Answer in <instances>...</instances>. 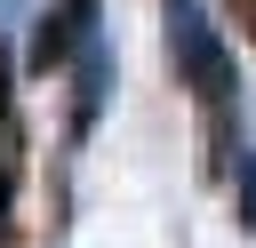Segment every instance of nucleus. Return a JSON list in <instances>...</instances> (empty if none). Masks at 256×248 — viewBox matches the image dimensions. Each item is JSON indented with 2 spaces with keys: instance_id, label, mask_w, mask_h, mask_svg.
Wrapping results in <instances>:
<instances>
[{
  "instance_id": "nucleus-2",
  "label": "nucleus",
  "mask_w": 256,
  "mask_h": 248,
  "mask_svg": "<svg viewBox=\"0 0 256 248\" xmlns=\"http://www.w3.org/2000/svg\"><path fill=\"white\" fill-rule=\"evenodd\" d=\"M88 24H96V0H64L48 16V32H40V56H64L72 40H88Z\"/></svg>"
},
{
  "instance_id": "nucleus-3",
  "label": "nucleus",
  "mask_w": 256,
  "mask_h": 248,
  "mask_svg": "<svg viewBox=\"0 0 256 248\" xmlns=\"http://www.w3.org/2000/svg\"><path fill=\"white\" fill-rule=\"evenodd\" d=\"M232 192H240V216H248V232H256V144H240V160H232Z\"/></svg>"
},
{
  "instance_id": "nucleus-4",
  "label": "nucleus",
  "mask_w": 256,
  "mask_h": 248,
  "mask_svg": "<svg viewBox=\"0 0 256 248\" xmlns=\"http://www.w3.org/2000/svg\"><path fill=\"white\" fill-rule=\"evenodd\" d=\"M248 16H256V0H248Z\"/></svg>"
},
{
  "instance_id": "nucleus-1",
  "label": "nucleus",
  "mask_w": 256,
  "mask_h": 248,
  "mask_svg": "<svg viewBox=\"0 0 256 248\" xmlns=\"http://www.w3.org/2000/svg\"><path fill=\"white\" fill-rule=\"evenodd\" d=\"M168 56H176V72L192 80V96L208 112L232 104V56H224V40H216V24H208L200 0H168Z\"/></svg>"
}]
</instances>
